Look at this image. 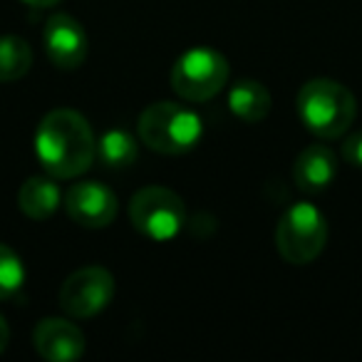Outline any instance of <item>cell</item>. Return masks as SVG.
I'll list each match as a JSON object with an SVG mask.
<instances>
[{
  "label": "cell",
  "mask_w": 362,
  "mask_h": 362,
  "mask_svg": "<svg viewBox=\"0 0 362 362\" xmlns=\"http://www.w3.org/2000/svg\"><path fill=\"white\" fill-rule=\"evenodd\" d=\"M337 176V159L327 146L310 144L298 154L296 166H293V179L298 189L308 194L325 192Z\"/></svg>",
  "instance_id": "obj_11"
},
{
  "label": "cell",
  "mask_w": 362,
  "mask_h": 362,
  "mask_svg": "<svg viewBox=\"0 0 362 362\" xmlns=\"http://www.w3.org/2000/svg\"><path fill=\"white\" fill-rule=\"evenodd\" d=\"M136 139L127 129H107L97 139L95 156L107 169H127L136 161Z\"/></svg>",
  "instance_id": "obj_14"
},
{
  "label": "cell",
  "mask_w": 362,
  "mask_h": 362,
  "mask_svg": "<svg viewBox=\"0 0 362 362\" xmlns=\"http://www.w3.org/2000/svg\"><path fill=\"white\" fill-rule=\"evenodd\" d=\"M202 117L176 102H154L139 117L141 144L159 154H187L202 141Z\"/></svg>",
  "instance_id": "obj_3"
},
{
  "label": "cell",
  "mask_w": 362,
  "mask_h": 362,
  "mask_svg": "<svg viewBox=\"0 0 362 362\" xmlns=\"http://www.w3.org/2000/svg\"><path fill=\"white\" fill-rule=\"evenodd\" d=\"M33 65V50L23 37H0V82H16L28 75Z\"/></svg>",
  "instance_id": "obj_15"
},
{
  "label": "cell",
  "mask_w": 362,
  "mask_h": 362,
  "mask_svg": "<svg viewBox=\"0 0 362 362\" xmlns=\"http://www.w3.org/2000/svg\"><path fill=\"white\" fill-rule=\"evenodd\" d=\"M60 187L47 176H30L18 192V206L33 221H45L60 206Z\"/></svg>",
  "instance_id": "obj_12"
},
{
  "label": "cell",
  "mask_w": 362,
  "mask_h": 362,
  "mask_svg": "<svg viewBox=\"0 0 362 362\" xmlns=\"http://www.w3.org/2000/svg\"><path fill=\"white\" fill-rule=\"evenodd\" d=\"M33 342H35L37 355L50 362H75L85 352L82 330L75 322L62 320V317H45L37 322Z\"/></svg>",
  "instance_id": "obj_10"
},
{
  "label": "cell",
  "mask_w": 362,
  "mask_h": 362,
  "mask_svg": "<svg viewBox=\"0 0 362 362\" xmlns=\"http://www.w3.org/2000/svg\"><path fill=\"white\" fill-rule=\"evenodd\" d=\"M65 211L85 228H105L117 216V197L97 181H80L65 194Z\"/></svg>",
  "instance_id": "obj_9"
},
{
  "label": "cell",
  "mask_w": 362,
  "mask_h": 362,
  "mask_svg": "<svg viewBox=\"0 0 362 362\" xmlns=\"http://www.w3.org/2000/svg\"><path fill=\"white\" fill-rule=\"evenodd\" d=\"M42 45L50 62L60 70H77L87 57L85 28L67 13H55L42 28Z\"/></svg>",
  "instance_id": "obj_8"
},
{
  "label": "cell",
  "mask_w": 362,
  "mask_h": 362,
  "mask_svg": "<svg viewBox=\"0 0 362 362\" xmlns=\"http://www.w3.org/2000/svg\"><path fill=\"white\" fill-rule=\"evenodd\" d=\"M228 107L238 119L256 124L271 112V92L256 80H241L228 92Z\"/></svg>",
  "instance_id": "obj_13"
},
{
  "label": "cell",
  "mask_w": 362,
  "mask_h": 362,
  "mask_svg": "<svg viewBox=\"0 0 362 362\" xmlns=\"http://www.w3.org/2000/svg\"><path fill=\"white\" fill-rule=\"evenodd\" d=\"M357 115L352 92L345 85L327 77H317L300 87L298 92V117L320 139H335L350 129Z\"/></svg>",
  "instance_id": "obj_2"
},
{
  "label": "cell",
  "mask_w": 362,
  "mask_h": 362,
  "mask_svg": "<svg viewBox=\"0 0 362 362\" xmlns=\"http://www.w3.org/2000/svg\"><path fill=\"white\" fill-rule=\"evenodd\" d=\"M327 243L325 216L313 204H293L276 226V248L293 266H308L322 253Z\"/></svg>",
  "instance_id": "obj_4"
},
{
  "label": "cell",
  "mask_w": 362,
  "mask_h": 362,
  "mask_svg": "<svg viewBox=\"0 0 362 362\" xmlns=\"http://www.w3.org/2000/svg\"><path fill=\"white\" fill-rule=\"evenodd\" d=\"M129 218L141 236L164 243L179 236L187 221V211H184L181 197H176L171 189L146 187L132 199Z\"/></svg>",
  "instance_id": "obj_6"
},
{
  "label": "cell",
  "mask_w": 362,
  "mask_h": 362,
  "mask_svg": "<svg viewBox=\"0 0 362 362\" xmlns=\"http://www.w3.org/2000/svg\"><path fill=\"white\" fill-rule=\"evenodd\" d=\"M115 298V278L107 268L87 266L75 271L60 288V308L72 317H92Z\"/></svg>",
  "instance_id": "obj_7"
},
{
  "label": "cell",
  "mask_w": 362,
  "mask_h": 362,
  "mask_svg": "<svg viewBox=\"0 0 362 362\" xmlns=\"http://www.w3.org/2000/svg\"><path fill=\"white\" fill-rule=\"evenodd\" d=\"M342 159L347 164L362 169V132H355V134L345 139V144H342Z\"/></svg>",
  "instance_id": "obj_17"
},
{
  "label": "cell",
  "mask_w": 362,
  "mask_h": 362,
  "mask_svg": "<svg viewBox=\"0 0 362 362\" xmlns=\"http://www.w3.org/2000/svg\"><path fill=\"white\" fill-rule=\"evenodd\" d=\"M97 139L92 127L75 110H52L42 117L35 134V154L55 179H75L95 161Z\"/></svg>",
  "instance_id": "obj_1"
},
{
  "label": "cell",
  "mask_w": 362,
  "mask_h": 362,
  "mask_svg": "<svg viewBox=\"0 0 362 362\" xmlns=\"http://www.w3.org/2000/svg\"><path fill=\"white\" fill-rule=\"evenodd\" d=\"M228 82V60L211 47H194L176 60L171 87L187 102H206Z\"/></svg>",
  "instance_id": "obj_5"
},
{
  "label": "cell",
  "mask_w": 362,
  "mask_h": 362,
  "mask_svg": "<svg viewBox=\"0 0 362 362\" xmlns=\"http://www.w3.org/2000/svg\"><path fill=\"white\" fill-rule=\"evenodd\" d=\"M23 3H28V6H33V8H50V6H55L57 0H23Z\"/></svg>",
  "instance_id": "obj_19"
},
{
  "label": "cell",
  "mask_w": 362,
  "mask_h": 362,
  "mask_svg": "<svg viewBox=\"0 0 362 362\" xmlns=\"http://www.w3.org/2000/svg\"><path fill=\"white\" fill-rule=\"evenodd\" d=\"M25 283V266L13 248L0 243V300L18 298Z\"/></svg>",
  "instance_id": "obj_16"
},
{
  "label": "cell",
  "mask_w": 362,
  "mask_h": 362,
  "mask_svg": "<svg viewBox=\"0 0 362 362\" xmlns=\"http://www.w3.org/2000/svg\"><path fill=\"white\" fill-rule=\"evenodd\" d=\"M8 340H11V330H8L6 317L0 315V352H3L8 347Z\"/></svg>",
  "instance_id": "obj_18"
}]
</instances>
